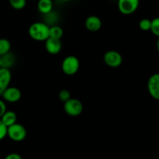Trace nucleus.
Here are the masks:
<instances>
[{"label": "nucleus", "mask_w": 159, "mask_h": 159, "mask_svg": "<svg viewBox=\"0 0 159 159\" xmlns=\"http://www.w3.org/2000/svg\"><path fill=\"white\" fill-rule=\"evenodd\" d=\"M150 30L152 32L154 35L159 37V17L154 18V20H151V30Z\"/></svg>", "instance_id": "obj_18"}, {"label": "nucleus", "mask_w": 159, "mask_h": 159, "mask_svg": "<svg viewBox=\"0 0 159 159\" xmlns=\"http://www.w3.org/2000/svg\"><path fill=\"white\" fill-rule=\"evenodd\" d=\"M12 79V74L9 68H0V95L9 87Z\"/></svg>", "instance_id": "obj_10"}, {"label": "nucleus", "mask_w": 159, "mask_h": 159, "mask_svg": "<svg viewBox=\"0 0 159 159\" xmlns=\"http://www.w3.org/2000/svg\"><path fill=\"white\" fill-rule=\"evenodd\" d=\"M139 3V0H118V10L124 15H129L137 11Z\"/></svg>", "instance_id": "obj_5"}, {"label": "nucleus", "mask_w": 159, "mask_h": 159, "mask_svg": "<svg viewBox=\"0 0 159 159\" xmlns=\"http://www.w3.org/2000/svg\"><path fill=\"white\" fill-rule=\"evenodd\" d=\"M151 20L148 19H143L139 23V27L143 31H148L151 30Z\"/></svg>", "instance_id": "obj_19"}, {"label": "nucleus", "mask_w": 159, "mask_h": 159, "mask_svg": "<svg viewBox=\"0 0 159 159\" xmlns=\"http://www.w3.org/2000/svg\"><path fill=\"white\" fill-rule=\"evenodd\" d=\"M2 60V67L6 68H10L14 65L16 62V57L12 53L9 51L6 54L1 56Z\"/></svg>", "instance_id": "obj_13"}, {"label": "nucleus", "mask_w": 159, "mask_h": 159, "mask_svg": "<svg viewBox=\"0 0 159 159\" xmlns=\"http://www.w3.org/2000/svg\"><path fill=\"white\" fill-rule=\"evenodd\" d=\"M80 68L79 59L73 55L67 56L62 63V70L67 75H73Z\"/></svg>", "instance_id": "obj_3"}, {"label": "nucleus", "mask_w": 159, "mask_h": 159, "mask_svg": "<svg viewBox=\"0 0 159 159\" xmlns=\"http://www.w3.org/2000/svg\"><path fill=\"white\" fill-rule=\"evenodd\" d=\"M6 111V103L4 102V101L0 99V118L2 117V116L4 114V113Z\"/></svg>", "instance_id": "obj_22"}, {"label": "nucleus", "mask_w": 159, "mask_h": 159, "mask_svg": "<svg viewBox=\"0 0 159 159\" xmlns=\"http://www.w3.org/2000/svg\"><path fill=\"white\" fill-rule=\"evenodd\" d=\"M9 2L10 6L17 10L23 9L26 4V0H9Z\"/></svg>", "instance_id": "obj_17"}, {"label": "nucleus", "mask_w": 159, "mask_h": 159, "mask_svg": "<svg viewBox=\"0 0 159 159\" xmlns=\"http://www.w3.org/2000/svg\"><path fill=\"white\" fill-rule=\"evenodd\" d=\"M2 99L8 102H17L21 99V92L16 87H8L2 93Z\"/></svg>", "instance_id": "obj_8"}, {"label": "nucleus", "mask_w": 159, "mask_h": 159, "mask_svg": "<svg viewBox=\"0 0 159 159\" xmlns=\"http://www.w3.org/2000/svg\"><path fill=\"white\" fill-rule=\"evenodd\" d=\"M6 159H22V157L17 153H10L6 155Z\"/></svg>", "instance_id": "obj_23"}, {"label": "nucleus", "mask_w": 159, "mask_h": 159, "mask_svg": "<svg viewBox=\"0 0 159 159\" xmlns=\"http://www.w3.org/2000/svg\"><path fill=\"white\" fill-rule=\"evenodd\" d=\"M59 98L62 102H65L71 98V95L67 89H62L59 93Z\"/></svg>", "instance_id": "obj_20"}, {"label": "nucleus", "mask_w": 159, "mask_h": 159, "mask_svg": "<svg viewBox=\"0 0 159 159\" xmlns=\"http://www.w3.org/2000/svg\"><path fill=\"white\" fill-rule=\"evenodd\" d=\"M104 61L110 68H118L123 63V57L115 51H109L104 54Z\"/></svg>", "instance_id": "obj_6"}, {"label": "nucleus", "mask_w": 159, "mask_h": 159, "mask_svg": "<svg viewBox=\"0 0 159 159\" xmlns=\"http://www.w3.org/2000/svg\"><path fill=\"white\" fill-rule=\"evenodd\" d=\"M62 36H63V30L62 29V27H60L59 26H56V25L50 26L49 37L61 39Z\"/></svg>", "instance_id": "obj_15"}, {"label": "nucleus", "mask_w": 159, "mask_h": 159, "mask_svg": "<svg viewBox=\"0 0 159 159\" xmlns=\"http://www.w3.org/2000/svg\"><path fill=\"white\" fill-rule=\"evenodd\" d=\"M11 49V43L9 40L5 38H0V57L6 54Z\"/></svg>", "instance_id": "obj_16"}, {"label": "nucleus", "mask_w": 159, "mask_h": 159, "mask_svg": "<svg viewBox=\"0 0 159 159\" xmlns=\"http://www.w3.org/2000/svg\"><path fill=\"white\" fill-rule=\"evenodd\" d=\"M50 26L47 23L37 22L31 25L28 30L29 35L37 41H45L49 37Z\"/></svg>", "instance_id": "obj_1"}, {"label": "nucleus", "mask_w": 159, "mask_h": 159, "mask_svg": "<svg viewBox=\"0 0 159 159\" xmlns=\"http://www.w3.org/2000/svg\"><path fill=\"white\" fill-rule=\"evenodd\" d=\"M0 68H2V60H1V57H0Z\"/></svg>", "instance_id": "obj_25"}, {"label": "nucleus", "mask_w": 159, "mask_h": 159, "mask_svg": "<svg viewBox=\"0 0 159 159\" xmlns=\"http://www.w3.org/2000/svg\"><path fill=\"white\" fill-rule=\"evenodd\" d=\"M45 49L51 54H59L62 50V42L60 39L48 37L45 40Z\"/></svg>", "instance_id": "obj_9"}, {"label": "nucleus", "mask_w": 159, "mask_h": 159, "mask_svg": "<svg viewBox=\"0 0 159 159\" xmlns=\"http://www.w3.org/2000/svg\"><path fill=\"white\" fill-rule=\"evenodd\" d=\"M7 136L15 142H20L26 138V130L23 125L15 123L7 127Z\"/></svg>", "instance_id": "obj_2"}, {"label": "nucleus", "mask_w": 159, "mask_h": 159, "mask_svg": "<svg viewBox=\"0 0 159 159\" xmlns=\"http://www.w3.org/2000/svg\"><path fill=\"white\" fill-rule=\"evenodd\" d=\"M156 46H157V51H158V53H159V37H158V39H157V43H156Z\"/></svg>", "instance_id": "obj_24"}, {"label": "nucleus", "mask_w": 159, "mask_h": 159, "mask_svg": "<svg viewBox=\"0 0 159 159\" xmlns=\"http://www.w3.org/2000/svg\"><path fill=\"white\" fill-rule=\"evenodd\" d=\"M63 108L69 116H77L82 113L84 106L79 99L70 98V99L64 102Z\"/></svg>", "instance_id": "obj_4"}, {"label": "nucleus", "mask_w": 159, "mask_h": 159, "mask_svg": "<svg viewBox=\"0 0 159 159\" xmlns=\"http://www.w3.org/2000/svg\"><path fill=\"white\" fill-rule=\"evenodd\" d=\"M0 119L2 121L3 124L8 127L14 124L15 123H17V116L16 113H14L13 111H7L6 110Z\"/></svg>", "instance_id": "obj_12"}, {"label": "nucleus", "mask_w": 159, "mask_h": 159, "mask_svg": "<svg viewBox=\"0 0 159 159\" xmlns=\"http://www.w3.org/2000/svg\"><path fill=\"white\" fill-rule=\"evenodd\" d=\"M37 9L41 13L45 14L51 12L53 9V2L51 0H39L37 2Z\"/></svg>", "instance_id": "obj_14"}, {"label": "nucleus", "mask_w": 159, "mask_h": 159, "mask_svg": "<svg viewBox=\"0 0 159 159\" xmlns=\"http://www.w3.org/2000/svg\"><path fill=\"white\" fill-rule=\"evenodd\" d=\"M60 1H62V2H69V1H70V0H60Z\"/></svg>", "instance_id": "obj_26"}, {"label": "nucleus", "mask_w": 159, "mask_h": 159, "mask_svg": "<svg viewBox=\"0 0 159 159\" xmlns=\"http://www.w3.org/2000/svg\"><path fill=\"white\" fill-rule=\"evenodd\" d=\"M85 26L90 32L98 31L101 27V21L96 16H90L85 20Z\"/></svg>", "instance_id": "obj_11"}, {"label": "nucleus", "mask_w": 159, "mask_h": 159, "mask_svg": "<svg viewBox=\"0 0 159 159\" xmlns=\"http://www.w3.org/2000/svg\"><path fill=\"white\" fill-rule=\"evenodd\" d=\"M148 93L151 97L159 100V73L152 75L147 82Z\"/></svg>", "instance_id": "obj_7"}, {"label": "nucleus", "mask_w": 159, "mask_h": 159, "mask_svg": "<svg viewBox=\"0 0 159 159\" xmlns=\"http://www.w3.org/2000/svg\"><path fill=\"white\" fill-rule=\"evenodd\" d=\"M6 136H7V127L0 119V141L4 139Z\"/></svg>", "instance_id": "obj_21"}]
</instances>
